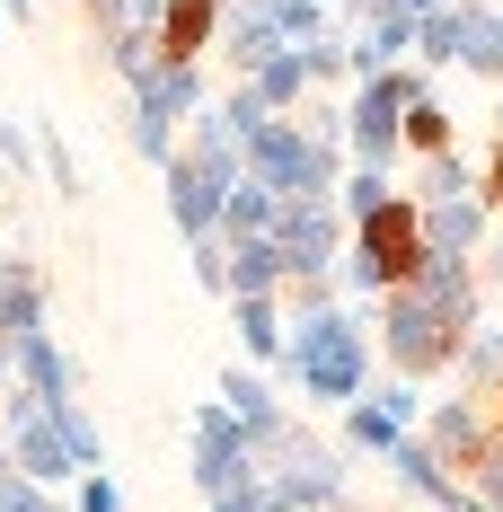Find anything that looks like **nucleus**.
I'll list each match as a JSON object with an SVG mask.
<instances>
[{
	"mask_svg": "<svg viewBox=\"0 0 503 512\" xmlns=\"http://www.w3.org/2000/svg\"><path fill=\"white\" fill-rule=\"evenodd\" d=\"M36 327H45V274H36L27 256H9V265H0V345L36 336Z\"/></svg>",
	"mask_w": 503,
	"mask_h": 512,
	"instance_id": "dca6fc26",
	"label": "nucleus"
},
{
	"mask_svg": "<svg viewBox=\"0 0 503 512\" xmlns=\"http://www.w3.org/2000/svg\"><path fill=\"white\" fill-rule=\"evenodd\" d=\"M389 195H398V186H389L380 168H345V177H336V212H345V230L362 221V212H380Z\"/></svg>",
	"mask_w": 503,
	"mask_h": 512,
	"instance_id": "bb28decb",
	"label": "nucleus"
},
{
	"mask_svg": "<svg viewBox=\"0 0 503 512\" xmlns=\"http://www.w3.org/2000/svg\"><path fill=\"white\" fill-rule=\"evenodd\" d=\"M459 398H495L503 389V327L486 318V327H468V345H459Z\"/></svg>",
	"mask_w": 503,
	"mask_h": 512,
	"instance_id": "a211bd4d",
	"label": "nucleus"
},
{
	"mask_svg": "<svg viewBox=\"0 0 503 512\" xmlns=\"http://www.w3.org/2000/svg\"><path fill=\"white\" fill-rule=\"evenodd\" d=\"M186 256H195V283H203V292L230 301V248H221V239H186Z\"/></svg>",
	"mask_w": 503,
	"mask_h": 512,
	"instance_id": "7c9ffc66",
	"label": "nucleus"
},
{
	"mask_svg": "<svg viewBox=\"0 0 503 512\" xmlns=\"http://www.w3.org/2000/svg\"><path fill=\"white\" fill-rule=\"evenodd\" d=\"M459 486H468V495H477L486 512H503V433L486 442V451H477V460H468V477H459Z\"/></svg>",
	"mask_w": 503,
	"mask_h": 512,
	"instance_id": "c85d7f7f",
	"label": "nucleus"
},
{
	"mask_svg": "<svg viewBox=\"0 0 503 512\" xmlns=\"http://www.w3.org/2000/svg\"><path fill=\"white\" fill-rule=\"evenodd\" d=\"M371 9H398V18H433V9H451V0H371Z\"/></svg>",
	"mask_w": 503,
	"mask_h": 512,
	"instance_id": "c9c22d12",
	"label": "nucleus"
},
{
	"mask_svg": "<svg viewBox=\"0 0 503 512\" xmlns=\"http://www.w3.org/2000/svg\"><path fill=\"white\" fill-rule=\"evenodd\" d=\"M415 442L451 468V477H468V460L495 442V415H486V398H433V407H424V424H415Z\"/></svg>",
	"mask_w": 503,
	"mask_h": 512,
	"instance_id": "1a4fd4ad",
	"label": "nucleus"
},
{
	"mask_svg": "<svg viewBox=\"0 0 503 512\" xmlns=\"http://www.w3.org/2000/svg\"><path fill=\"white\" fill-rule=\"evenodd\" d=\"M459 71H477V80H503V36H495V9H468V27H459Z\"/></svg>",
	"mask_w": 503,
	"mask_h": 512,
	"instance_id": "b1692460",
	"label": "nucleus"
},
{
	"mask_svg": "<svg viewBox=\"0 0 503 512\" xmlns=\"http://www.w3.org/2000/svg\"><path fill=\"white\" fill-rule=\"evenodd\" d=\"M248 89L265 98V115H292V106L309 98V62H301V45H283L274 62H256V71H248Z\"/></svg>",
	"mask_w": 503,
	"mask_h": 512,
	"instance_id": "6ab92c4d",
	"label": "nucleus"
},
{
	"mask_svg": "<svg viewBox=\"0 0 503 512\" xmlns=\"http://www.w3.org/2000/svg\"><path fill=\"white\" fill-rule=\"evenodd\" d=\"M459 345H468V336H459V327L424 301L415 283L380 292V354H389V371H398V380H442V371L459 362Z\"/></svg>",
	"mask_w": 503,
	"mask_h": 512,
	"instance_id": "20e7f679",
	"label": "nucleus"
},
{
	"mask_svg": "<svg viewBox=\"0 0 503 512\" xmlns=\"http://www.w3.org/2000/svg\"><path fill=\"white\" fill-rule=\"evenodd\" d=\"M9 389H18V362H9V345H0V398H9Z\"/></svg>",
	"mask_w": 503,
	"mask_h": 512,
	"instance_id": "e433bc0d",
	"label": "nucleus"
},
{
	"mask_svg": "<svg viewBox=\"0 0 503 512\" xmlns=\"http://www.w3.org/2000/svg\"><path fill=\"white\" fill-rule=\"evenodd\" d=\"M212 98L203 89V62H159L151 80H133V151L151 159V168H168L177 159V133H186V115Z\"/></svg>",
	"mask_w": 503,
	"mask_h": 512,
	"instance_id": "39448f33",
	"label": "nucleus"
},
{
	"mask_svg": "<svg viewBox=\"0 0 503 512\" xmlns=\"http://www.w3.org/2000/svg\"><path fill=\"white\" fill-rule=\"evenodd\" d=\"M406 283L442 309L459 336H468V327H486V283H477V256H433V248H424V265H415Z\"/></svg>",
	"mask_w": 503,
	"mask_h": 512,
	"instance_id": "9d476101",
	"label": "nucleus"
},
{
	"mask_svg": "<svg viewBox=\"0 0 503 512\" xmlns=\"http://www.w3.org/2000/svg\"><path fill=\"white\" fill-rule=\"evenodd\" d=\"M230 327H239V345H248L256 362H283V336H292L283 292H274V301H230Z\"/></svg>",
	"mask_w": 503,
	"mask_h": 512,
	"instance_id": "4be33fe9",
	"label": "nucleus"
},
{
	"mask_svg": "<svg viewBox=\"0 0 503 512\" xmlns=\"http://www.w3.org/2000/svg\"><path fill=\"white\" fill-rule=\"evenodd\" d=\"M159 177H168V221H177V239H212V230H221V195H230V177L203 168V159H186V151L168 159Z\"/></svg>",
	"mask_w": 503,
	"mask_h": 512,
	"instance_id": "9b49d317",
	"label": "nucleus"
},
{
	"mask_svg": "<svg viewBox=\"0 0 503 512\" xmlns=\"http://www.w3.org/2000/svg\"><path fill=\"white\" fill-rule=\"evenodd\" d=\"M9 362H18V389H27V398H45V407H71V398H80V371H71V354L53 345V327L18 336Z\"/></svg>",
	"mask_w": 503,
	"mask_h": 512,
	"instance_id": "ddd939ff",
	"label": "nucleus"
},
{
	"mask_svg": "<svg viewBox=\"0 0 503 512\" xmlns=\"http://www.w3.org/2000/svg\"><path fill=\"white\" fill-rule=\"evenodd\" d=\"M274 212H283V204H274L256 177H230V195H221V230H212V239H265Z\"/></svg>",
	"mask_w": 503,
	"mask_h": 512,
	"instance_id": "412c9836",
	"label": "nucleus"
},
{
	"mask_svg": "<svg viewBox=\"0 0 503 512\" xmlns=\"http://www.w3.org/2000/svg\"><path fill=\"white\" fill-rule=\"evenodd\" d=\"M239 177H256L274 204H336L345 151L336 142H309L292 115H265L248 142H239Z\"/></svg>",
	"mask_w": 503,
	"mask_h": 512,
	"instance_id": "f03ea898",
	"label": "nucleus"
},
{
	"mask_svg": "<svg viewBox=\"0 0 503 512\" xmlns=\"http://www.w3.org/2000/svg\"><path fill=\"white\" fill-rule=\"evenodd\" d=\"M274 371L301 389L309 407H353L371 389V345H362V327H353L345 309H309V318H292Z\"/></svg>",
	"mask_w": 503,
	"mask_h": 512,
	"instance_id": "f257e3e1",
	"label": "nucleus"
},
{
	"mask_svg": "<svg viewBox=\"0 0 503 512\" xmlns=\"http://www.w3.org/2000/svg\"><path fill=\"white\" fill-rule=\"evenodd\" d=\"M495 36H503V9H495Z\"/></svg>",
	"mask_w": 503,
	"mask_h": 512,
	"instance_id": "79ce46f5",
	"label": "nucleus"
},
{
	"mask_svg": "<svg viewBox=\"0 0 503 512\" xmlns=\"http://www.w3.org/2000/svg\"><path fill=\"white\" fill-rule=\"evenodd\" d=\"M477 204H486V212H503V142H495V159L477 168Z\"/></svg>",
	"mask_w": 503,
	"mask_h": 512,
	"instance_id": "72a5a7b5",
	"label": "nucleus"
},
{
	"mask_svg": "<svg viewBox=\"0 0 503 512\" xmlns=\"http://www.w3.org/2000/svg\"><path fill=\"white\" fill-rule=\"evenodd\" d=\"M486 415H495V433H503V389H495V398H486Z\"/></svg>",
	"mask_w": 503,
	"mask_h": 512,
	"instance_id": "ea45409f",
	"label": "nucleus"
},
{
	"mask_svg": "<svg viewBox=\"0 0 503 512\" xmlns=\"http://www.w3.org/2000/svg\"><path fill=\"white\" fill-rule=\"evenodd\" d=\"M186 460H195V486L203 495H230V486H248V477H265L248 451V433L230 424V407L212 398V407H195V424H186Z\"/></svg>",
	"mask_w": 503,
	"mask_h": 512,
	"instance_id": "0eeeda50",
	"label": "nucleus"
},
{
	"mask_svg": "<svg viewBox=\"0 0 503 512\" xmlns=\"http://www.w3.org/2000/svg\"><path fill=\"white\" fill-rule=\"evenodd\" d=\"M415 265H424V204H415V195H389L380 212H362V221L345 230L336 283L362 292V301H380V292H398Z\"/></svg>",
	"mask_w": 503,
	"mask_h": 512,
	"instance_id": "7ed1b4c3",
	"label": "nucleus"
},
{
	"mask_svg": "<svg viewBox=\"0 0 503 512\" xmlns=\"http://www.w3.org/2000/svg\"><path fill=\"white\" fill-rule=\"evenodd\" d=\"M468 9H495V0H468Z\"/></svg>",
	"mask_w": 503,
	"mask_h": 512,
	"instance_id": "a19ab883",
	"label": "nucleus"
},
{
	"mask_svg": "<svg viewBox=\"0 0 503 512\" xmlns=\"http://www.w3.org/2000/svg\"><path fill=\"white\" fill-rule=\"evenodd\" d=\"M0 18H36V0H0Z\"/></svg>",
	"mask_w": 503,
	"mask_h": 512,
	"instance_id": "4c0bfd02",
	"label": "nucleus"
},
{
	"mask_svg": "<svg viewBox=\"0 0 503 512\" xmlns=\"http://www.w3.org/2000/svg\"><path fill=\"white\" fill-rule=\"evenodd\" d=\"M451 195H477V168L459 151H433L424 159V186H415V204H451Z\"/></svg>",
	"mask_w": 503,
	"mask_h": 512,
	"instance_id": "a878e982",
	"label": "nucleus"
},
{
	"mask_svg": "<svg viewBox=\"0 0 503 512\" xmlns=\"http://www.w3.org/2000/svg\"><path fill=\"white\" fill-rule=\"evenodd\" d=\"M71 512H124V486L106 468H89V477H71Z\"/></svg>",
	"mask_w": 503,
	"mask_h": 512,
	"instance_id": "2f4dec72",
	"label": "nucleus"
},
{
	"mask_svg": "<svg viewBox=\"0 0 503 512\" xmlns=\"http://www.w3.org/2000/svg\"><path fill=\"white\" fill-rule=\"evenodd\" d=\"M398 142H406L415 159L459 151V124H451V106H442V89H433V98H406V115H398Z\"/></svg>",
	"mask_w": 503,
	"mask_h": 512,
	"instance_id": "aec40b11",
	"label": "nucleus"
},
{
	"mask_svg": "<svg viewBox=\"0 0 503 512\" xmlns=\"http://www.w3.org/2000/svg\"><path fill=\"white\" fill-rule=\"evenodd\" d=\"M345 442H353V451H371V460H389V451L406 442V424L380 407V398H353V407H345Z\"/></svg>",
	"mask_w": 503,
	"mask_h": 512,
	"instance_id": "5701e85b",
	"label": "nucleus"
},
{
	"mask_svg": "<svg viewBox=\"0 0 503 512\" xmlns=\"http://www.w3.org/2000/svg\"><path fill=\"white\" fill-rule=\"evenodd\" d=\"M459 27H468V0L433 9V18H415V62H424V71H433V62H459Z\"/></svg>",
	"mask_w": 503,
	"mask_h": 512,
	"instance_id": "393cba45",
	"label": "nucleus"
},
{
	"mask_svg": "<svg viewBox=\"0 0 503 512\" xmlns=\"http://www.w3.org/2000/svg\"><path fill=\"white\" fill-rule=\"evenodd\" d=\"M274 27H283V45H318L327 36V0H274Z\"/></svg>",
	"mask_w": 503,
	"mask_h": 512,
	"instance_id": "cd10ccee",
	"label": "nucleus"
},
{
	"mask_svg": "<svg viewBox=\"0 0 503 512\" xmlns=\"http://www.w3.org/2000/svg\"><path fill=\"white\" fill-rule=\"evenodd\" d=\"M221 9L230 0H159V62H203L221 45Z\"/></svg>",
	"mask_w": 503,
	"mask_h": 512,
	"instance_id": "4468645a",
	"label": "nucleus"
},
{
	"mask_svg": "<svg viewBox=\"0 0 503 512\" xmlns=\"http://www.w3.org/2000/svg\"><path fill=\"white\" fill-rule=\"evenodd\" d=\"M221 248H230V301H274V292H283L274 239H221Z\"/></svg>",
	"mask_w": 503,
	"mask_h": 512,
	"instance_id": "f3484780",
	"label": "nucleus"
},
{
	"mask_svg": "<svg viewBox=\"0 0 503 512\" xmlns=\"http://www.w3.org/2000/svg\"><path fill=\"white\" fill-rule=\"evenodd\" d=\"M477 283H503V230L486 239V248H477Z\"/></svg>",
	"mask_w": 503,
	"mask_h": 512,
	"instance_id": "f704fd0d",
	"label": "nucleus"
},
{
	"mask_svg": "<svg viewBox=\"0 0 503 512\" xmlns=\"http://www.w3.org/2000/svg\"><path fill=\"white\" fill-rule=\"evenodd\" d=\"M221 407H230V424L248 433L256 460H265V451L283 442V424H292V415H283V398H274V380H265V371H239V362L221 371Z\"/></svg>",
	"mask_w": 503,
	"mask_h": 512,
	"instance_id": "f8f14e48",
	"label": "nucleus"
},
{
	"mask_svg": "<svg viewBox=\"0 0 503 512\" xmlns=\"http://www.w3.org/2000/svg\"><path fill=\"white\" fill-rule=\"evenodd\" d=\"M36 159H45V177L62 186V195H80V186H89V177H80V159H71V142H62L53 124H36Z\"/></svg>",
	"mask_w": 503,
	"mask_h": 512,
	"instance_id": "c756f323",
	"label": "nucleus"
},
{
	"mask_svg": "<svg viewBox=\"0 0 503 512\" xmlns=\"http://www.w3.org/2000/svg\"><path fill=\"white\" fill-rule=\"evenodd\" d=\"M265 239L283 256V283H292V274H336V256H345V212L336 204H283Z\"/></svg>",
	"mask_w": 503,
	"mask_h": 512,
	"instance_id": "6e6552de",
	"label": "nucleus"
},
{
	"mask_svg": "<svg viewBox=\"0 0 503 512\" xmlns=\"http://www.w3.org/2000/svg\"><path fill=\"white\" fill-rule=\"evenodd\" d=\"M256 512H301V504H283V495H265V504H256Z\"/></svg>",
	"mask_w": 503,
	"mask_h": 512,
	"instance_id": "58836bf2",
	"label": "nucleus"
},
{
	"mask_svg": "<svg viewBox=\"0 0 503 512\" xmlns=\"http://www.w3.org/2000/svg\"><path fill=\"white\" fill-rule=\"evenodd\" d=\"M380 407L398 415L406 433H415V424H424V398H415V380H389V389H380Z\"/></svg>",
	"mask_w": 503,
	"mask_h": 512,
	"instance_id": "473e14b6",
	"label": "nucleus"
},
{
	"mask_svg": "<svg viewBox=\"0 0 503 512\" xmlns=\"http://www.w3.org/2000/svg\"><path fill=\"white\" fill-rule=\"evenodd\" d=\"M0 424H9V468L27 477V486H71V477H89V468L71 460V442H62V424H53L45 398H27V389H9L0 398Z\"/></svg>",
	"mask_w": 503,
	"mask_h": 512,
	"instance_id": "423d86ee",
	"label": "nucleus"
},
{
	"mask_svg": "<svg viewBox=\"0 0 503 512\" xmlns=\"http://www.w3.org/2000/svg\"><path fill=\"white\" fill-rule=\"evenodd\" d=\"M486 221H495V212L477 204V195L424 204V248H433V256H477V248H486Z\"/></svg>",
	"mask_w": 503,
	"mask_h": 512,
	"instance_id": "2eb2a0df",
	"label": "nucleus"
}]
</instances>
